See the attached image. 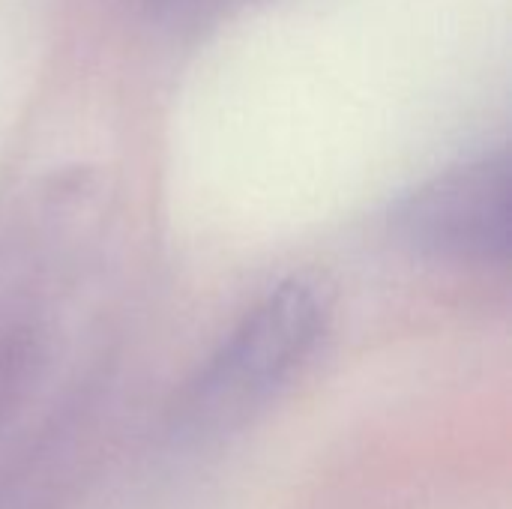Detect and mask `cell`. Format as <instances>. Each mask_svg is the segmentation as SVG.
<instances>
[{
  "mask_svg": "<svg viewBox=\"0 0 512 509\" xmlns=\"http://www.w3.org/2000/svg\"><path fill=\"white\" fill-rule=\"evenodd\" d=\"M393 231L420 255L489 267L510 255L507 150L462 162L399 201Z\"/></svg>",
  "mask_w": 512,
  "mask_h": 509,
  "instance_id": "cell-2",
  "label": "cell"
},
{
  "mask_svg": "<svg viewBox=\"0 0 512 509\" xmlns=\"http://www.w3.org/2000/svg\"><path fill=\"white\" fill-rule=\"evenodd\" d=\"M327 309L306 282H285L228 333L174 408V432L207 441L255 417L315 354Z\"/></svg>",
  "mask_w": 512,
  "mask_h": 509,
  "instance_id": "cell-1",
  "label": "cell"
}]
</instances>
